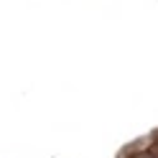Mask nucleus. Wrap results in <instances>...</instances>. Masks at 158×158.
Instances as JSON below:
<instances>
[{
	"mask_svg": "<svg viewBox=\"0 0 158 158\" xmlns=\"http://www.w3.org/2000/svg\"><path fill=\"white\" fill-rule=\"evenodd\" d=\"M145 158H153V156H145Z\"/></svg>",
	"mask_w": 158,
	"mask_h": 158,
	"instance_id": "f257e3e1",
	"label": "nucleus"
}]
</instances>
